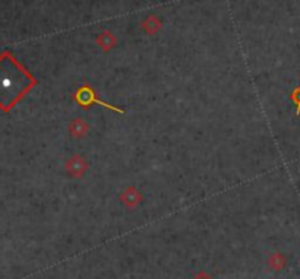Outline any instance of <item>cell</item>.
I'll list each match as a JSON object with an SVG mask.
<instances>
[{
  "mask_svg": "<svg viewBox=\"0 0 300 279\" xmlns=\"http://www.w3.org/2000/svg\"><path fill=\"white\" fill-rule=\"evenodd\" d=\"M35 83L34 76L12 54L4 53L0 56V110L10 111Z\"/></svg>",
  "mask_w": 300,
  "mask_h": 279,
  "instance_id": "1",
  "label": "cell"
},
{
  "mask_svg": "<svg viewBox=\"0 0 300 279\" xmlns=\"http://www.w3.org/2000/svg\"><path fill=\"white\" fill-rule=\"evenodd\" d=\"M197 279H208V278H206V277H203V275H200V278H197Z\"/></svg>",
  "mask_w": 300,
  "mask_h": 279,
  "instance_id": "2",
  "label": "cell"
}]
</instances>
